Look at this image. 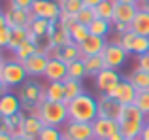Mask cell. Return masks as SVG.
<instances>
[{"instance_id": "obj_1", "label": "cell", "mask_w": 149, "mask_h": 140, "mask_svg": "<svg viewBox=\"0 0 149 140\" xmlns=\"http://www.w3.org/2000/svg\"><path fill=\"white\" fill-rule=\"evenodd\" d=\"M119 133L128 140H138L143 125L147 123V116L138 110L136 104H127L119 118Z\"/></svg>"}, {"instance_id": "obj_2", "label": "cell", "mask_w": 149, "mask_h": 140, "mask_svg": "<svg viewBox=\"0 0 149 140\" xmlns=\"http://www.w3.org/2000/svg\"><path fill=\"white\" fill-rule=\"evenodd\" d=\"M96 118H98V100L87 93L68 102V121L93 123Z\"/></svg>"}, {"instance_id": "obj_3", "label": "cell", "mask_w": 149, "mask_h": 140, "mask_svg": "<svg viewBox=\"0 0 149 140\" xmlns=\"http://www.w3.org/2000/svg\"><path fill=\"white\" fill-rule=\"evenodd\" d=\"M36 114L40 116V119L44 121V125L49 127H61L68 123V104L66 102H44L38 106Z\"/></svg>"}, {"instance_id": "obj_4", "label": "cell", "mask_w": 149, "mask_h": 140, "mask_svg": "<svg viewBox=\"0 0 149 140\" xmlns=\"http://www.w3.org/2000/svg\"><path fill=\"white\" fill-rule=\"evenodd\" d=\"M19 99H21L23 106L29 108V110L36 112L38 106L45 100V89L42 87L38 81H25L19 89Z\"/></svg>"}, {"instance_id": "obj_5", "label": "cell", "mask_w": 149, "mask_h": 140, "mask_svg": "<svg viewBox=\"0 0 149 140\" xmlns=\"http://www.w3.org/2000/svg\"><path fill=\"white\" fill-rule=\"evenodd\" d=\"M0 78H2V81L8 87H17V85H23L26 81L29 74H26L23 63H19V61H6L2 70H0Z\"/></svg>"}, {"instance_id": "obj_6", "label": "cell", "mask_w": 149, "mask_h": 140, "mask_svg": "<svg viewBox=\"0 0 149 140\" xmlns=\"http://www.w3.org/2000/svg\"><path fill=\"white\" fill-rule=\"evenodd\" d=\"M30 11L34 13V17L47 19L49 23H58L62 15V10L57 0H36Z\"/></svg>"}, {"instance_id": "obj_7", "label": "cell", "mask_w": 149, "mask_h": 140, "mask_svg": "<svg viewBox=\"0 0 149 140\" xmlns=\"http://www.w3.org/2000/svg\"><path fill=\"white\" fill-rule=\"evenodd\" d=\"M62 136L68 140H96L93 123L81 121H68L62 129Z\"/></svg>"}, {"instance_id": "obj_8", "label": "cell", "mask_w": 149, "mask_h": 140, "mask_svg": "<svg viewBox=\"0 0 149 140\" xmlns=\"http://www.w3.org/2000/svg\"><path fill=\"white\" fill-rule=\"evenodd\" d=\"M49 59L51 55L45 49H40V51H36L34 55H30L26 61H23V66H25L26 74H29L30 78L32 76H44L45 74V68H47L49 64Z\"/></svg>"}, {"instance_id": "obj_9", "label": "cell", "mask_w": 149, "mask_h": 140, "mask_svg": "<svg viewBox=\"0 0 149 140\" xmlns=\"http://www.w3.org/2000/svg\"><path fill=\"white\" fill-rule=\"evenodd\" d=\"M127 55L128 53L125 51L123 48H121L119 44H108L104 48V51H102V59H104L106 63V68H111V70H117L121 68L125 64V61H127Z\"/></svg>"}, {"instance_id": "obj_10", "label": "cell", "mask_w": 149, "mask_h": 140, "mask_svg": "<svg viewBox=\"0 0 149 140\" xmlns=\"http://www.w3.org/2000/svg\"><path fill=\"white\" fill-rule=\"evenodd\" d=\"M123 104L119 100H115L109 95H102L98 99V118H106V119H113L119 121L121 112H123Z\"/></svg>"}, {"instance_id": "obj_11", "label": "cell", "mask_w": 149, "mask_h": 140, "mask_svg": "<svg viewBox=\"0 0 149 140\" xmlns=\"http://www.w3.org/2000/svg\"><path fill=\"white\" fill-rule=\"evenodd\" d=\"M123 80L119 76L117 70H111V68H104L100 74L95 76V83H96V89L102 93V95H111V91L117 87V83Z\"/></svg>"}, {"instance_id": "obj_12", "label": "cell", "mask_w": 149, "mask_h": 140, "mask_svg": "<svg viewBox=\"0 0 149 140\" xmlns=\"http://www.w3.org/2000/svg\"><path fill=\"white\" fill-rule=\"evenodd\" d=\"M136 95H138V89L134 87V85L130 83V80H121L119 83H117V87L111 91V95L115 100H119L123 106H127V104H134L136 100Z\"/></svg>"}, {"instance_id": "obj_13", "label": "cell", "mask_w": 149, "mask_h": 140, "mask_svg": "<svg viewBox=\"0 0 149 140\" xmlns=\"http://www.w3.org/2000/svg\"><path fill=\"white\" fill-rule=\"evenodd\" d=\"M93 129H95L96 140H109L113 134L119 133V123L113 121V119L96 118L95 121H93Z\"/></svg>"}, {"instance_id": "obj_14", "label": "cell", "mask_w": 149, "mask_h": 140, "mask_svg": "<svg viewBox=\"0 0 149 140\" xmlns=\"http://www.w3.org/2000/svg\"><path fill=\"white\" fill-rule=\"evenodd\" d=\"M44 127H45V125H44V121L40 119V116H38L36 112H32V114L25 116V119H23V125H21V129H19V134L36 140L38 134L42 133V129H44Z\"/></svg>"}, {"instance_id": "obj_15", "label": "cell", "mask_w": 149, "mask_h": 140, "mask_svg": "<svg viewBox=\"0 0 149 140\" xmlns=\"http://www.w3.org/2000/svg\"><path fill=\"white\" fill-rule=\"evenodd\" d=\"M8 17V27L10 29H29L34 19V13L30 10H13L11 8L6 13Z\"/></svg>"}, {"instance_id": "obj_16", "label": "cell", "mask_w": 149, "mask_h": 140, "mask_svg": "<svg viewBox=\"0 0 149 140\" xmlns=\"http://www.w3.org/2000/svg\"><path fill=\"white\" fill-rule=\"evenodd\" d=\"M44 76L47 78V81H64L68 78V63L57 59V57H51Z\"/></svg>"}, {"instance_id": "obj_17", "label": "cell", "mask_w": 149, "mask_h": 140, "mask_svg": "<svg viewBox=\"0 0 149 140\" xmlns=\"http://www.w3.org/2000/svg\"><path fill=\"white\" fill-rule=\"evenodd\" d=\"M108 46L106 38H100V36H89L83 44H79V51H81V59L83 57H95V55H102L104 48Z\"/></svg>"}, {"instance_id": "obj_18", "label": "cell", "mask_w": 149, "mask_h": 140, "mask_svg": "<svg viewBox=\"0 0 149 140\" xmlns=\"http://www.w3.org/2000/svg\"><path fill=\"white\" fill-rule=\"evenodd\" d=\"M140 11V6L136 4H117L115 2V13H113L111 23H123V25H132L136 13Z\"/></svg>"}, {"instance_id": "obj_19", "label": "cell", "mask_w": 149, "mask_h": 140, "mask_svg": "<svg viewBox=\"0 0 149 140\" xmlns=\"http://www.w3.org/2000/svg\"><path fill=\"white\" fill-rule=\"evenodd\" d=\"M21 110H23V102L19 97L11 95V93H6L0 99V114L4 118H11L15 114H21Z\"/></svg>"}, {"instance_id": "obj_20", "label": "cell", "mask_w": 149, "mask_h": 140, "mask_svg": "<svg viewBox=\"0 0 149 140\" xmlns=\"http://www.w3.org/2000/svg\"><path fill=\"white\" fill-rule=\"evenodd\" d=\"M51 57H57L64 63H72L76 59H81V51H79V46L72 42V44H66L62 48H55L51 51Z\"/></svg>"}, {"instance_id": "obj_21", "label": "cell", "mask_w": 149, "mask_h": 140, "mask_svg": "<svg viewBox=\"0 0 149 140\" xmlns=\"http://www.w3.org/2000/svg\"><path fill=\"white\" fill-rule=\"evenodd\" d=\"M64 27H68V32H70V38H72V42L74 44H83L85 40H87L89 36H91V32H89V27L87 25H81V23H77L76 19H72V21L68 23V25H64Z\"/></svg>"}, {"instance_id": "obj_22", "label": "cell", "mask_w": 149, "mask_h": 140, "mask_svg": "<svg viewBox=\"0 0 149 140\" xmlns=\"http://www.w3.org/2000/svg\"><path fill=\"white\" fill-rule=\"evenodd\" d=\"M130 30L134 34H138V36H147L149 38V11L140 10L138 13H136L134 21H132V25H130Z\"/></svg>"}, {"instance_id": "obj_23", "label": "cell", "mask_w": 149, "mask_h": 140, "mask_svg": "<svg viewBox=\"0 0 149 140\" xmlns=\"http://www.w3.org/2000/svg\"><path fill=\"white\" fill-rule=\"evenodd\" d=\"M66 91H64V81H49L45 85V100L49 102H64Z\"/></svg>"}, {"instance_id": "obj_24", "label": "cell", "mask_w": 149, "mask_h": 140, "mask_svg": "<svg viewBox=\"0 0 149 140\" xmlns=\"http://www.w3.org/2000/svg\"><path fill=\"white\" fill-rule=\"evenodd\" d=\"M64 91H66V99L64 102H72L74 99H77L79 95H83V85L81 80H72V78H66L64 80Z\"/></svg>"}, {"instance_id": "obj_25", "label": "cell", "mask_w": 149, "mask_h": 140, "mask_svg": "<svg viewBox=\"0 0 149 140\" xmlns=\"http://www.w3.org/2000/svg\"><path fill=\"white\" fill-rule=\"evenodd\" d=\"M36 51H40L38 44H36L34 40H30V38H29V40H25V42H23V44L19 46V48L15 49L13 53H15V59H17L19 63H23V61H26L30 55H34Z\"/></svg>"}, {"instance_id": "obj_26", "label": "cell", "mask_w": 149, "mask_h": 140, "mask_svg": "<svg viewBox=\"0 0 149 140\" xmlns=\"http://www.w3.org/2000/svg\"><path fill=\"white\" fill-rule=\"evenodd\" d=\"M111 29H113V23L106 21V19H100V17H96L95 21L89 25V32H91L93 36H100V38H106Z\"/></svg>"}, {"instance_id": "obj_27", "label": "cell", "mask_w": 149, "mask_h": 140, "mask_svg": "<svg viewBox=\"0 0 149 140\" xmlns=\"http://www.w3.org/2000/svg\"><path fill=\"white\" fill-rule=\"evenodd\" d=\"M130 83L134 85L138 91H149V72H143L140 68H134L132 74L128 76Z\"/></svg>"}, {"instance_id": "obj_28", "label": "cell", "mask_w": 149, "mask_h": 140, "mask_svg": "<svg viewBox=\"0 0 149 140\" xmlns=\"http://www.w3.org/2000/svg\"><path fill=\"white\" fill-rule=\"evenodd\" d=\"M85 63V70H87V76H96L102 70L106 68V63L102 59V55H95V57H83Z\"/></svg>"}, {"instance_id": "obj_29", "label": "cell", "mask_w": 149, "mask_h": 140, "mask_svg": "<svg viewBox=\"0 0 149 140\" xmlns=\"http://www.w3.org/2000/svg\"><path fill=\"white\" fill-rule=\"evenodd\" d=\"M96 17L106 19V21H113V13H115V0H102L98 6L95 8Z\"/></svg>"}, {"instance_id": "obj_30", "label": "cell", "mask_w": 149, "mask_h": 140, "mask_svg": "<svg viewBox=\"0 0 149 140\" xmlns=\"http://www.w3.org/2000/svg\"><path fill=\"white\" fill-rule=\"evenodd\" d=\"M58 6H61L62 13L70 15V17H76L81 10H83V0H57Z\"/></svg>"}, {"instance_id": "obj_31", "label": "cell", "mask_w": 149, "mask_h": 140, "mask_svg": "<svg viewBox=\"0 0 149 140\" xmlns=\"http://www.w3.org/2000/svg\"><path fill=\"white\" fill-rule=\"evenodd\" d=\"M85 76H87V70H85L83 59H76L72 63H68V78H72V80H83Z\"/></svg>"}, {"instance_id": "obj_32", "label": "cell", "mask_w": 149, "mask_h": 140, "mask_svg": "<svg viewBox=\"0 0 149 140\" xmlns=\"http://www.w3.org/2000/svg\"><path fill=\"white\" fill-rule=\"evenodd\" d=\"M25 40H29V29H11V40H10L8 49L15 51Z\"/></svg>"}, {"instance_id": "obj_33", "label": "cell", "mask_w": 149, "mask_h": 140, "mask_svg": "<svg viewBox=\"0 0 149 140\" xmlns=\"http://www.w3.org/2000/svg\"><path fill=\"white\" fill-rule=\"evenodd\" d=\"M130 53H134V55H138V57L149 53V38H147V36H138V34H136Z\"/></svg>"}, {"instance_id": "obj_34", "label": "cell", "mask_w": 149, "mask_h": 140, "mask_svg": "<svg viewBox=\"0 0 149 140\" xmlns=\"http://www.w3.org/2000/svg\"><path fill=\"white\" fill-rule=\"evenodd\" d=\"M36 140H62V131L58 127H49L45 125L42 129V133L38 134Z\"/></svg>"}, {"instance_id": "obj_35", "label": "cell", "mask_w": 149, "mask_h": 140, "mask_svg": "<svg viewBox=\"0 0 149 140\" xmlns=\"http://www.w3.org/2000/svg\"><path fill=\"white\" fill-rule=\"evenodd\" d=\"M134 104L138 106V110L142 112V114H146L149 118V91H138Z\"/></svg>"}, {"instance_id": "obj_36", "label": "cell", "mask_w": 149, "mask_h": 140, "mask_svg": "<svg viewBox=\"0 0 149 140\" xmlns=\"http://www.w3.org/2000/svg\"><path fill=\"white\" fill-rule=\"evenodd\" d=\"M134 38H136V34L132 32V30H128V32H125V34H119V38L115 40V44H119L127 53H130L132 44H134Z\"/></svg>"}, {"instance_id": "obj_37", "label": "cell", "mask_w": 149, "mask_h": 140, "mask_svg": "<svg viewBox=\"0 0 149 140\" xmlns=\"http://www.w3.org/2000/svg\"><path fill=\"white\" fill-rule=\"evenodd\" d=\"M95 19H96V11L93 10V8H83V10L76 15V21L81 23V25H87V27L91 25Z\"/></svg>"}, {"instance_id": "obj_38", "label": "cell", "mask_w": 149, "mask_h": 140, "mask_svg": "<svg viewBox=\"0 0 149 140\" xmlns=\"http://www.w3.org/2000/svg\"><path fill=\"white\" fill-rule=\"evenodd\" d=\"M36 0H10V6L13 10H32Z\"/></svg>"}, {"instance_id": "obj_39", "label": "cell", "mask_w": 149, "mask_h": 140, "mask_svg": "<svg viewBox=\"0 0 149 140\" xmlns=\"http://www.w3.org/2000/svg\"><path fill=\"white\" fill-rule=\"evenodd\" d=\"M10 40H11V29L10 27L0 29V49L8 48V46H10Z\"/></svg>"}, {"instance_id": "obj_40", "label": "cell", "mask_w": 149, "mask_h": 140, "mask_svg": "<svg viewBox=\"0 0 149 140\" xmlns=\"http://www.w3.org/2000/svg\"><path fill=\"white\" fill-rule=\"evenodd\" d=\"M136 68L143 70V72H149V53L138 57V66H136Z\"/></svg>"}, {"instance_id": "obj_41", "label": "cell", "mask_w": 149, "mask_h": 140, "mask_svg": "<svg viewBox=\"0 0 149 140\" xmlns=\"http://www.w3.org/2000/svg\"><path fill=\"white\" fill-rule=\"evenodd\" d=\"M113 29H115L119 34H125V32H128V30H130V25H123V23H113Z\"/></svg>"}, {"instance_id": "obj_42", "label": "cell", "mask_w": 149, "mask_h": 140, "mask_svg": "<svg viewBox=\"0 0 149 140\" xmlns=\"http://www.w3.org/2000/svg\"><path fill=\"white\" fill-rule=\"evenodd\" d=\"M138 140H149V119H147L146 125H143V129H142V133H140Z\"/></svg>"}, {"instance_id": "obj_43", "label": "cell", "mask_w": 149, "mask_h": 140, "mask_svg": "<svg viewBox=\"0 0 149 140\" xmlns=\"http://www.w3.org/2000/svg\"><path fill=\"white\" fill-rule=\"evenodd\" d=\"M2 133H10V129H8V119L0 114V134Z\"/></svg>"}, {"instance_id": "obj_44", "label": "cell", "mask_w": 149, "mask_h": 140, "mask_svg": "<svg viewBox=\"0 0 149 140\" xmlns=\"http://www.w3.org/2000/svg\"><path fill=\"white\" fill-rule=\"evenodd\" d=\"M100 2H102V0H83V6L85 8H93V10H95Z\"/></svg>"}, {"instance_id": "obj_45", "label": "cell", "mask_w": 149, "mask_h": 140, "mask_svg": "<svg viewBox=\"0 0 149 140\" xmlns=\"http://www.w3.org/2000/svg\"><path fill=\"white\" fill-rule=\"evenodd\" d=\"M6 93H8V85L4 83V81H2V78H0V99H2V97L6 95Z\"/></svg>"}, {"instance_id": "obj_46", "label": "cell", "mask_w": 149, "mask_h": 140, "mask_svg": "<svg viewBox=\"0 0 149 140\" xmlns=\"http://www.w3.org/2000/svg\"><path fill=\"white\" fill-rule=\"evenodd\" d=\"M4 27H8V17H6V13L0 11V29H4Z\"/></svg>"}, {"instance_id": "obj_47", "label": "cell", "mask_w": 149, "mask_h": 140, "mask_svg": "<svg viewBox=\"0 0 149 140\" xmlns=\"http://www.w3.org/2000/svg\"><path fill=\"white\" fill-rule=\"evenodd\" d=\"M140 10H146V11H149V0H140Z\"/></svg>"}, {"instance_id": "obj_48", "label": "cell", "mask_w": 149, "mask_h": 140, "mask_svg": "<svg viewBox=\"0 0 149 140\" xmlns=\"http://www.w3.org/2000/svg\"><path fill=\"white\" fill-rule=\"evenodd\" d=\"M117 4H136V6H138L140 4V0H115Z\"/></svg>"}, {"instance_id": "obj_49", "label": "cell", "mask_w": 149, "mask_h": 140, "mask_svg": "<svg viewBox=\"0 0 149 140\" xmlns=\"http://www.w3.org/2000/svg\"><path fill=\"white\" fill-rule=\"evenodd\" d=\"M0 140H13V134L11 133H2L0 134Z\"/></svg>"}, {"instance_id": "obj_50", "label": "cell", "mask_w": 149, "mask_h": 140, "mask_svg": "<svg viewBox=\"0 0 149 140\" xmlns=\"http://www.w3.org/2000/svg\"><path fill=\"white\" fill-rule=\"evenodd\" d=\"M109 140H125V136H123L121 133H117V134H113V136L109 138Z\"/></svg>"}, {"instance_id": "obj_51", "label": "cell", "mask_w": 149, "mask_h": 140, "mask_svg": "<svg viewBox=\"0 0 149 140\" xmlns=\"http://www.w3.org/2000/svg\"><path fill=\"white\" fill-rule=\"evenodd\" d=\"M13 140H32V138H29V136H23V134H15Z\"/></svg>"}, {"instance_id": "obj_52", "label": "cell", "mask_w": 149, "mask_h": 140, "mask_svg": "<svg viewBox=\"0 0 149 140\" xmlns=\"http://www.w3.org/2000/svg\"><path fill=\"white\" fill-rule=\"evenodd\" d=\"M4 63H6V61L2 59V55H0V70H2V66H4Z\"/></svg>"}, {"instance_id": "obj_53", "label": "cell", "mask_w": 149, "mask_h": 140, "mask_svg": "<svg viewBox=\"0 0 149 140\" xmlns=\"http://www.w3.org/2000/svg\"><path fill=\"white\" fill-rule=\"evenodd\" d=\"M62 140H68V138H64V136H62Z\"/></svg>"}, {"instance_id": "obj_54", "label": "cell", "mask_w": 149, "mask_h": 140, "mask_svg": "<svg viewBox=\"0 0 149 140\" xmlns=\"http://www.w3.org/2000/svg\"><path fill=\"white\" fill-rule=\"evenodd\" d=\"M125 140H128V138H125Z\"/></svg>"}, {"instance_id": "obj_55", "label": "cell", "mask_w": 149, "mask_h": 140, "mask_svg": "<svg viewBox=\"0 0 149 140\" xmlns=\"http://www.w3.org/2000/svg\"><path fill=\"white\" fill-rule=\"evenodd\" d=\"M147 119H149V118H147Z\"/></svg>"}]
</instances>
